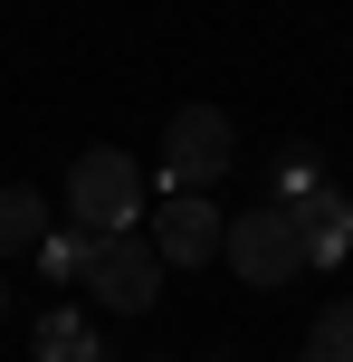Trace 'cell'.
I'll return each mask as SVG.
<instances>
[{
  "label": "cell",
  "mask_w": 353,
  "mask_h": 362,
  "mask_svg": "<svg viewBox=\"0 0 353 362\" xmlns=\"http://www.w3.org/2000/svg\"><path fill=\"white\" fill-rule=\"evenodd\" d=\"M86 286H96V305H105V315H144L153 296H163V257H153V238H134V229L96 238Z\"/></svg>",
  "instance_id": "4"
},
{
  "label": "cell",
  "mask_w": 353,
  "mask_h": 362,
  "mask_svg": "<svg viewBox=\"0 0 353 362\" xmlns=\"http://www.w3.org/2000/svg\"><path fill=\"white\" fill-rule=\"evenodd\" d=\"M67 219H76L86 238L134 229V219H144V172H134L125 153H76V172H67Z\"/></svg>",
  "instance_id": "1"
},
{
  "label": "cell",
  "mask_w": 353,
  "mask_h": 362,
  "mask_svg": "<svg viewBox=\"0 0 353 362\" xmlns=\"http://www.w3.org/2000/svg\"><path fill=\"white\" fill-rule=\"evenodd\" d=\"M306 362H353V305H325L306 334Z\"/></svg>",
  "instance_id": "9"
},
{
  "label": "cell",
  "mask_w": 353,
  "mask_h": 362,
  "mask_svg": "<svg viewBox=\"0 0 353 362\" xmlns=\"http://www.w3.org/2000/svg\"><path fill=\"white\" fill-rule=\"evenodd\" d=\"M220 229H229V210H210V191H163L153 257H163V267H201V257H220Z\"/></svg>",
  "instance_id": "5"
},
{
  "label": "cell",
  "mask_w": 353,
  "mask_h": 362,
  "mask_svg": "<svg viewBox=\"0 0 353 362\" xmlns=\"http://www.w3.org/2000/svg\"><path fill=\"white\" fill-rule=\"evenodd\" d=\"M0 325H10V276H0Z\"/></svg>",
  "instance_id": "11"
},
{
  "label": "cell",
  "mask_w": 353,
  "mask_h": 362,
  "mask_svg": "<svg viewBox=\"0 0 353 362\" xmlns=\"http://www.w3.org/2000/svg\"><path fill=\"white\" fill-rule=\"evenodd\" d=\"M287 219H296L306 267H335V257H353V210L335 200V181H306V191H287Z\"/></svg>",
  "instance_id": "6"
},
{
  "label": "cell",
  "mask_w": 353,
  "mask_h": 362,
  "mask_svg": "<svg viewBox=\"0 0 353 362\" xmlns=\"http://www.w3.org/2000/svg\"><path fill=\"white\" fill-rule=\"evenodd\" d=\"M220 257L248 276V286H287V276L306 267V248H296V219H287V200H248V210L220 229Z\"/></svg>",
  "instance_id": "2"
},
{
  "label": "cell",
  "mask_w": 353,
  "mask_h": 362,
  "mask_svg": "<svg viewBox=\"0 0 353 362\" xmlns=\"http://www.w3.org/2000/svg\"><path fill=\"white\" fill-rule=\"evenodd\" d=\"M38 238H48V200L38 191H0V257H38Z\"/></svg>",
  "instance_id": "7"
},
{
  "label": "cell",
  "mask_w": 353,
  "mask_h": 362,
  "mask_svg": "<svg viewBox=\"0 0 353 362\" xmlns=\"http://www.w3.org/2000/svg\"><path fill=\"white\" fill-rule=\"evenodd\" d=\"M76 344H86L76 315H48V325H38V362H57V353H76Z\"/></svg>",
  "instance_id": "10"
},
{
  "label": "cell",
  "mask_w": 353,
  "mask_h": 362,
  "mask_svg": "<svg viewBox=\"0 0 353 362\" xmlns=\"http://www.w3.org/2000/svg\"><path fill=\"white\" fill-rule=\"evenodd\" d=\"M229 163H239V134H229V115L220 105H182L172 115V134H163V191H210Z\"/></svg>",
  "instance_id": "3"
},
{
  "label": "cell",
  "mask_w": 353,
  "mask_h": 362,
  "mask_svg": "<svg viewBox=\"0 0 353 362\" xmlns=\"http://www.w3.org/2000/svg\"><path fill=\"white\" fill-rule=\"evenodd\" d=\"M86 257H96V238H86V229L38 238V276H48V286H86Z\"/></svg>",
  "instance_id": "8"
}]
</instances>
